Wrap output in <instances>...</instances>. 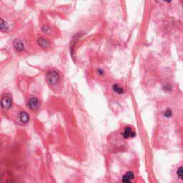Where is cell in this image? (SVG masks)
Instances as JSON below:
<instances>
[{"mask_svg":"<svg viewBox=\"0 0 183 183\" xmlns=\"http://www.w3.org/2000/svg\"><path fill=\"white\" fill-rule=\"evenodd\" d=\"M46 81L52 89H57L61 82L60 72L57 69H49L46 72Z\"/></svg>","mask_w":183,"mask_h":183,"instance_id":"1","label":"cell"},{"mask_svg":"<svg viewBox=\"0 0 183 183\" xmlns=\"http://www.w3.org/2000/svg\"><path fill=\"white\" fill-rule=\"evenodd\" d=\"M13 106V99L10 94L6 93L0 97V108L3 110H9Z\"/></svg>","mask_w":183,"mask_h":183,"instance_id":"2","label":"cell"},{"mask_svg":"<svg viewBox=\"0 0 183 183\" xmlns=\"http://www.w3.org/2000/svg\"><path fill=\"white\" fill-rule=\"evenodd\" d=\"M27 107L32 111L38 110L40 107V102L39 99L35 96H31L27 101Z\"/></svg>","mask_w":183,"mask_h":183,"instance_id":"3","label":"cell"},{"mask_svg":"<svg viewBox=\"0 0 183 183\" xmlns=\"http://www.w3.org/2000/svg\"><path fill=\"white\" fill-rule=\"evenodd\" d=\"M12 47L14 50L17 53H22L25 51V42L22 39L16 38L14 39L12 42Z\"/></svg>","mask_w":183,"mask_h":183,"instance_id":"4","label":"cell"},{"mask_svg":"<svg viewBox=\"0 0 183 183\" xmlns=\"http://www.w3.org/2000/svg\"><path fill=\"white\" fill-rule=\"evenodd\" d=\"M37 44L40 48L48 49L51 47V42L48 38L45 37H39L37 39Z\"/></svg>","mask_w":183,"mask_h":183,"instance_id":"5","label":"cell"},{"mask_svg":"<svg viewBox=\"0 0 183 183\" xmlns=\"http://www.w3.org/2000/svg\"><path fill=\"white\" fill-rule=\"evenodd\" d=\"M11 30V25L6 19L0 17V32L7 33Z\"/></svg>","mask_w":183,"mask_h":183,"instance_id":"6","label":"cell"},{"mask_svg":"<svg viewBox=\"0 0 183 183\" xmlns=\"http://www.w3.org/2000/svg\"><path fill=\"white\" fill-rule=\"evenodd\" d=\"M18 119L22 124H27L30 121V117L29 114L27 113L26 111H21L19 113L18 115Z\"/></svg>","mask_w":183,"mask_h":183,"instance_id":"7","label":"cell"},{"mask_svg":"<svg viewBox=\"0 0 183 183\" xmlns=\"http://www.w3.org/2000/svg\"><path fill=\"white\" fill-rule=\"evenodd\" d=\"M135 132L132 129L129 127H127L124 128V129L122 132V137L124 139H128V138H132L135 137Z\"/></svg>","mask_w":183,"mask_h":183,"instance_id":"8","label":"cell"},{"mask_svg":"<svg viewBox=\"0 0 183 183\" xmlns=\"http://www.w3.org/2000/svg\"><path fill=\"white\" fill-rule=\"evenodd\" d=\"M134 173L131 171H128L127 173L123 176L122 182L123 183H132V179H134Z\"/></svg>","mask_w":183,"mask_h":183,"instance_id":"9","label":"cell"},{"mask_svg":"<svg viewBox=\"0 0 183 183\" xmlns=\"http://www.w3.org/2000/svg\"><path fill=\"white\" fill-rule=\"evenodd\" d=\"M112 90H113V92L118 94V95H122V94L124 93V88H123L122 87H121L120 85H117V84H114V85H112Z\"/></svg>","mask_w":183,"mask_h":183,"instance_id":"10","label":"cell"},{"mask_svg":"<svg viewBox=\"0 0 183 183\" xmlns=\"http://www.w3.org/2000/svg\"><path fill=\"white\" fill-rule=\"evenodd\" d=\"M41 31H42V33H44V35H49L52 32V28L51 27L50 25H44L41 27Z\"/></svg>","mask_w":183,"mask_h":183,"instance_id":"11","label":"cell"},{"mask_svg":"<svg viewBox=\"0 0 183 183\" xmlns=\"http://www.w3.org/2000/svg\"><path fill=\"white\" fill-rule=\"evenodd\" d=\"M164 116H165V117H171L172 116V112L170 110V109H167V110L165 111V113H164Z\"/></svg>","mask_w":183,"mask_h":183,"instance_id":"12","label":"cell"},{"mask_svg":"<svg viewBox=\"0 0 183 183\" xmlns=\"http://www.w3.org/2000/svg\"><path fill=\"white\" fill-rule=\"evenodd\" d=\"M182 172H183L182 167H179V170H177V175H178V177H179L180 179H182Z\"/></svg>","mask_w":183,"mask_h":183,"instance_id":"13","label":"cell"},{"mask_svg":"<svg viewBox=\"0 0 183 183\" xmlns=\"http://www.w3.org/2000/svg\"><path fill=\"white\" fill-rule=\"evenodd\" d=\"M97 73L98 74V75H100V76H102V75H104V74H105V72H104L103 69L99 68V69H97Z\"/></svg>","mask_w":183,"mask_h":183,"instance_id":"14","label":"cell"},{"mask_svg":"<svg viewBox=\"0 0 183 183\" xmlns=\"http://www.w3.org/2000/svg\"><path fill=\"white\" fill-rule=\"evenodd\" d=\"M165 90L167 92H170L171 90H172V87H171V85H167L165 86Z\"/></svg>","mask_w":183,"mask_h":183,"instance_id":"15","label":"cell"},{"mask_svg":"<svg viewBox=\"0 0 183 183\" xmlns=\"http://www.w3.org/2000/svg\"><path fill=\"white\" fill-rule=\"evenodd\" d=\"M0 183H3V180H2V179L1 178V177H0Z\"/></svg>","mask_w":183,"mask_h":183,"instance_id":"16","label":"cell"},{"mask_svg":"<svg viewBox=\"0 0 183 183\" xmlns=\"http://www.w3.org/2000/svg\"><path fill=\"white\" fill-rule=\"evenodd\" d=\"M1 140H0V148H1Z\"/></svg>","mask_w":183,"mask_h":183,"instance_id":"17","label":"cell"}]
</instances>
